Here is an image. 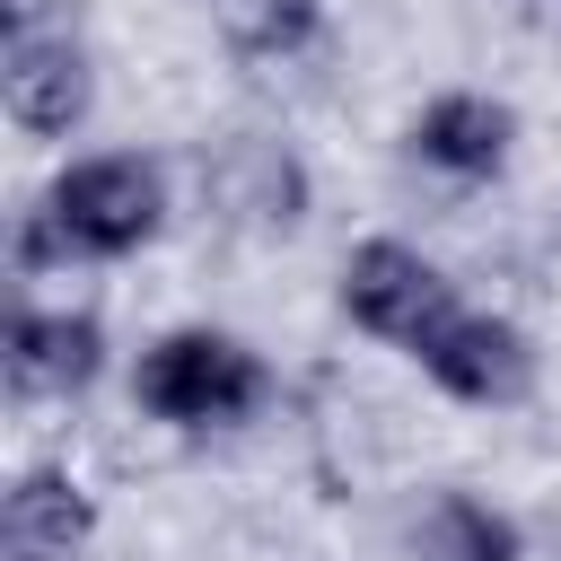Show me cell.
<instances>
[{
    "label": "cell",
    "mask_w": 561,
    "mask_h": 561,
    "mask_svg": "<svg viewBox=\"0 0 561 561\" xmlns=\"http://www.w3.org/2000/svg\"><path fill=\"white\" fill-rule=\"evenodd\" d=\"M167 167L140 158V149H96V158H70L26 210H18V237H9V263L18 280H44V272H70V263H123L140 245H158L167 228Z\"/></svg>",
    "instance_id": "1"
},
{
    "label": "cell",
    "mask_w": 561,
    "mask_h": 561,
    "mask_svg": "<svg viewBox=\"0 0 561 561\" xmlns=\"http://www.w3.org/2000/svg\"><path fill=\"white\" fill-rule=\"evenodd\" d=\"M131 403L167 430H237L272 403V368L254 342H237L228 324H175L140 351L131 368Z\"/></svg>",
    "instance_id": "2"
},
{
    "label": "cell",
    "mask_w": 561,
    "mask_h": 561,
    "mask_svg": "<svg viewBox=\"0 0 561 561\" xmlns=\"http://www.w3.org/2000/svg\"><path fill=\"white\" fill-rule=\"evenodd\" d=\"M333 298H342V316H351L368 342H386V351H421V342L465 307L456 280H447L412 237H359V245L342 254Z\"/></svg>",
    "instance_id": "3"
},
{
    "label": "cell",
    "mask_w": 561,
    "mask_h": 561,
    "mask_svg": "<svg viewBox=\"0 0 561 561\" xmlns=\"http://www.w3.org/2000/svg\"><path fill=\"white\" fill-rule=\"evenodd\" d=\"M412 368H421L447 403H473V412H508V403L535 394V342H526V324L500 316V307H456V316L412 351Z\"/></svg>",
    "instance_id": "4"
},
{
    "label": "cell",
    "mask_w": 561,
    "mask_h": 561,
    "mask_svg": "<svg viewBox=\"0 0 561 561\" xmlns=\"http://www.w3.org/2000/svg\"><path fill=\"white\" fill-rule=\"evenodd\" d=\"M0 105H9V123L26 140H70L96 114V61H88V44L70 26H53V18L26 26V35H9V53H0Z\"/></svg>",
    "instance_id": "5"
},
{
    "label": "cell",
    "mask_w": 561,
    "mask_h": 561,
    "mask_svg": "<svg viewBox=\"0 0 561 561\" xmlns=\"http://www.w3.org/2000/svg\"><path fill=\"white\" fill-rule=\"evenodd\" d=\"M403 149H412L430 175H447V184H491V175H508V158H517V105L491 96V88H438V96L403 123Z\"/></svg>",
    "instance_id": "6"
},
{
    "label": "cell",
    "mask_w": 561,
    "mask_h": 561,
    "mask_svg": "<svg viewBox=\"0 0 561 561\" xmlns=\"http://www.w3.org/2000/svg\"><path fill=\"white\" fill-rule=\"evenodd\" d=\"M105 377V324L88 307H35L9 316V394L18 403H79Z\"/></svg>",
    "instance_id": "7"
},
{
    "label": "cell",
    "mask_w": 561,
    "mask_h": 561,
    "mask_svg": "<svg viewBox=\"0 0 561 561\" xmlns=\"http://www.w3.org/2000/svg\"><path fill=\"white\" fill-rule=\"evenodd\" d=\"M202 184H210V202H219L237 228H254V237H289V228L307 219V167H298L289 140L237 131V140H219V158L202 167Z\"/></svg>",
    "instance_id": "8"
},
{
    "label": "cell",
    "mask_w": 561,
    "mask_h": 561,
    "mask_svg": "<svg viewBox=\"0 0 561 561\" xmlns=\"http://www.w3.org/2000/svg\"><path fill=\"white\" fill-rule=\"evenodd\" d=\"M96 491L70 465H26L0 500V561H88Z\"/></svg>",
    "instance_id": "9"
},
{
    "label": "cell",
    "mask_w": 561,
    "mask_h": 561,
    "mask_svg": "<svg viewBox=\"0 0 561 561\" xmlns=\"http://www.w3.org/2000/svg\"><path fill=\"white\" fill-rule=\"evenodd\" d=\"M412 561H526V526L508 508H491L482 491L447 482L412 517Z\"/></svg>",
    "instance_id": "10"
},
{
    "label": "cell",
    "mask_w": 561,
    "mask_h": 561,
    "mask_svg": "<svg viewBox=\"0 0 561 561\" xmlns=\"http://www.w3.org/2000/svg\"><path fill=\"white\" fill-rule=\"evenodd\" d=\"M210 26L245 61H298L324 35V0H210Z\"/></svg>",
    "instance_id": "11"
},
{
    "label": "cell",
    "mask_w": 561,
    "mask_h": 561,
    "mask_svg": "<svg viewBox=\"0 0 561 561\" xmlns=\"http://www.w3.org/2000/svg\"><path fill=\"white\" fill-rule=\"evenodd\" d=\"M0 18H9V35H26V26H44V0H0Z\"/></svg>",
    "instance_id": "12"
}]
</instances>
